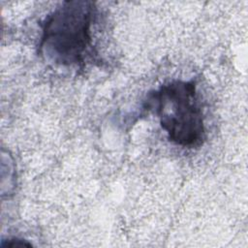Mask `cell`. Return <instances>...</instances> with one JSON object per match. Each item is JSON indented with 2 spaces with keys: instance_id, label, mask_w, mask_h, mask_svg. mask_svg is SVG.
Instances as JSON below:
<instances>
[{
  "instance_id": "obj_3",
  "label": "cell",
  "mask_w": 248,
  "mask_h": 248,
  "mask_svg": "<svg viewBox=\"0 0 248 248\" xmlns=\"http://www.w3.org/2000/svg\"><path fill=\"white\" fill-rule=\"evenodd\" d=\"M30 246H31L30 243H28L26 241H23L22 239H17V238L4 240L1 244V247H3V248H7V247H12V248H15V247H30Z\"/></svg>"
},
{
  "instance_id": "obj_1",
  "label": "cell",
  "mask_w": 248,
  "mask_h": 248,
  "mask_svg": "<svg viewBox=\"0 0 248 248\" xmlns=\"http://www.w3.org/2000/svg\"><path fill=\"white\" fill-rule=\"evenodd\" d=\"M97 7L91 1H65L42 24L40 52L60 66H83L95 55L92 26Z\"/></svg>"
},
{
  "instance_id": "obj_2",
  "label": "cell",
  "mask_w": 248,
  "mask_h": 248,
  "mask_svg": "<svg viewBox=\"0 0 248 248\" xmlns=\"http://www.w3.org/2000/svg\"><path fill=\"white\" fill-rule=\"evenodd\" d=\"M146 108L159 118L162 129L172 143L195 148L205 140L203 112L196 81L175 79L149 93Z\"/></svg>"
}]
</instances>
